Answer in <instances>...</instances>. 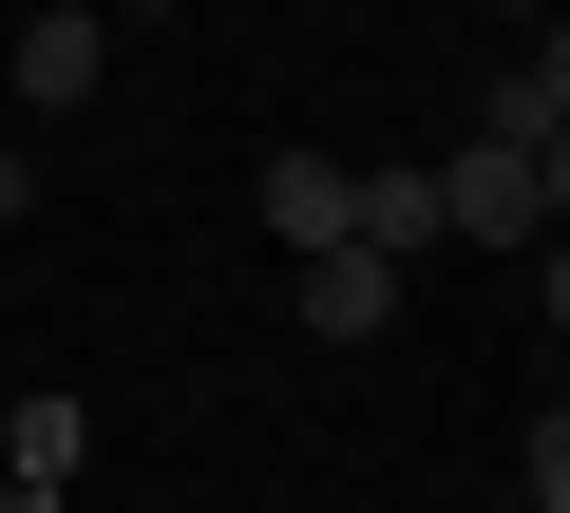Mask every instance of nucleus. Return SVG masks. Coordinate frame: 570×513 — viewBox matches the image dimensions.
<instances>
[{"instance_id":"nucleus-1","label":"nucleus","mask_w":570,"mask_h":513,"mask_svg":"<svg viewBox=\"0 0 570 513\" xmlns=\"http://www.w3.org/2000/svg\"><path fill=\"white\" fill-rule=\"evenodd\" d=\"M438 228H475V247H551V190H532V152H494V134H475V152L438 171Z\"/></svg>"},{"instance_id":"nucleus-2","label":"nucleus","mask_w":570,"mask_h":513,"mask_svg":"<svg viewBox=\"0 0 570 513\" xmlns=\"http://www.w3.org/2000/svg\"><path fill=\"white\" fill-rule=\"evenodd\" d=\"M266 228H285V267L362 247V171H343V152H266Z\"/></svg>"},{"instance_id":"nucleus-3","label":"nucleus","mask_w":570,"mask_h":513,"mask_svg":"<svg viewBox=\"0 0 570 513\" xmlns=\"http://www.w3.org/2000/svg\"><path fill=\"white\" fill-rule=\"evenodd\" d=\"M115 77V20H96V0H39V20H20V115H77Z\"/></svg>"},{"instance_id":"nucleus-4","label":"nucleus","mask_w":570,"mask_h":513,"mask_svg":"<svg viewBox=\"0 0 570 513\" xmlns=\"http://www.w3.org/2000/svg\"><path fill=\"white\" fill-rule=\"evenodd\" d=\"M77 456H96V399H77V381L0 399V475H20V494H77Z\"/></svg>"},{"instance_id":"nucleus-5","label":"nucleus","mask_w":570,"mask_h":513,"mask_svg":"<svg viewBox=\"0 0 570 513\" xmlns=\"http://www.w3.org/2000/svg\"><path fill=\"white\" fill-rule=\"evenodd\" d=\"M305 324L324 343H381L400 324V267H381V247H324V267H305Z\"/></svg>"},{"instance_id":"nucleus-6","label":"nucleus","mask_w":570,"mask_h":513,"mask_svg":"<svg viewBox=\"0 0 570 513\" xmlns=\"http://www.w3.org/2000/svg\"><path fill=\"white\" fill-rule=\"evenodd\" d=\"M362 247L419 267V247H438V171H362Z\"/></svg>"},{"instance_id":"nucleus-7","label":"nucleus","mask_w":570,"mask_h":513,"mask_svg":"<svg viewBox=\"0 0 570 513\" xmlns=\"http://www.w3.org/2000/svg\"><path fill=\"white\" fill-rule=\"evenodd\" d=\"M513 513H570V399H551V418L513 437Z\"/></svg>"},{"instance_id":"nucleus-8","label":"nucleus","mask_w":570,"mask_h":513,"mask_svg":"<svg viewBox=\"0 0 570 513\" xmlns=\"http://www.w3.org/2000/svg\"><path fill=\"white\" fill-rule=\"evenodd\" d=\"M20 209H39V152H0V228H20Z\"/></svg>"},{"instance_id":"nucleus-9","label":"nucleus","mask_w":570,"mask_h":513,"mask_svg":"<svg viewBox=\"0 0 570 513\" xmlns=\"http://www.w3.org/2000/svg\"><path fill=\"white\" fill-rule=\"evenodd\" d=\"M532 305H551V343H570V228H551V286H532Z\"/></svg>"},{"instance_id":"nucleus-10","label":"nucleus","mask_w":570,"mask_h":513,"mask_svg":"<svg viewBox=\"0 0 570 513\" xmlns=\"http://www.w3.org/2000/svg\"><path fill=\"white\" fill-rule=\"evenodd\" d=\"M532 190H551V228H570V134H551V152H532Z\"/></svg>"},{"instance_id":"nucleus-11","label":"nucleus","mask_w":570,"mask_h":513,"mask_svg":"<svg viewBox=\"0 0 570 513\" xmlns=\"http://www.w3.org/2000/svg\"><path fill=\"white\" fill-rule=\"evenodd\" d=\"M96 20H190V0H96Z\"/></svg>"},{"instance_id":"nucleus-12","label":"nucleus","mask_w":570,"mask_h":513,"mask_svg":"<svg viewBox=\"0 0 570 513\" xmlns=\"http://www.w3.org/2000/svg\"><path fill=\"white\" fill-rule=\"evenodd\" d=\"M0 513H58V494H20V475H0Z\"/></svg>"},{"instance_id":"nucleus-13","label":"nucleus","mask_w":570,"mask_h":513,"mask_svg":"<svg viewBox=\"0 0 570 513\" xmlns=\"http://www.w3.org/2000/svg\"><path fill=\"white\" fill-rule=\"evenodd\" d=\"M513 20H551V0H513Z\"/></svg>"}]
</instances>
